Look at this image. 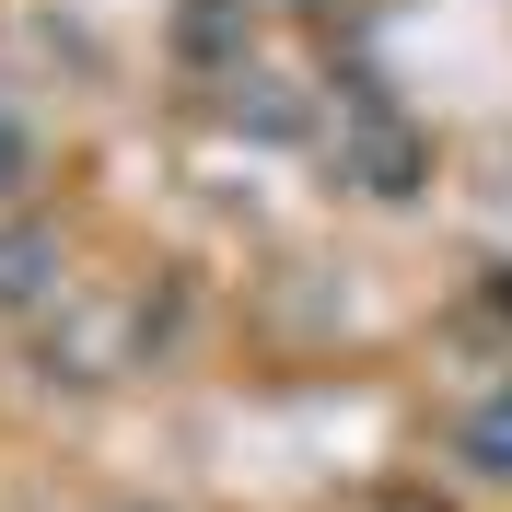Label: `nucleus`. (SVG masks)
<instances>
[{
    "instance_id": "nucleus-7",
    "label": "nucleus",
    "mask_w": 512,
    "mask_h": 512,
    "mask_svg": "<svg viewBox=\"0 0 512 512\" xmlns=\"http://www.w3.org/2000/svg\"><path fill=\"white\" fill-rule=\"evenodd\" d=\"M361 512H443V489H431V478H373Z\"/></svg>"
},
{
    "instance_id": "nucleus-2",
    "label": "nucleus",
    "mask_w": 512,
    "mask_h": 512,
    "mask_svg": "<svg viewBox=\"0 0 512 512\" xmlns=\"http://www.w3.org/2000/svg\"><path fill=\"white\" fill-rule=\"evenodd\" d=\"M175 59L187 70H245L256 59V0H175Z\"/></svg>"
},
{
    "instance_id": "nucleus-6",
    "label": "nucleus",
    "mask_w": 512,
    "mask_h": 512,
    "mask_svg": "<svg viewBox=\"0 0 512 512\" xmlns=\"http://www.w3.org/2000/svg\"><path fill=\"white\" fill-rule=\"evenodd\" d=\"M24 187H35V117H24V105H0V210H12Z\"/></svg>"
},
{
    "instance_id": "nucleus-3",
    "label": "nucleus",
    "mask_w": 512,
    "mask_h": 512,
    "mask_svg": "<svg viewBox=\"0 0 512 512\" xmlns=\"http://www.w3.org/2000/svg\"><path fill=\"white\" fill-rule=\"evenodd\" d=\"M47 303H59V233L12 210L0 222V315H47Z\"/></svg>"
},
{
    "instance_id": "nucleus-1",
    "label": "nucleus",
    "mask_w": 512,
    "mask_h": 512,
    "mask_svg": "<svg viewBox=\"0 0 512 512\" xmlns=\"http://www.w3.org/2000/svg\"><path fill=\"white\" fill-rule=\"evenodd\" d=\"M338 175H350L361 198H419V187H431V140H419V117H396V105L361 82V94L338 105Z\"/></svg>"
},
{
    "instance_id": "nucleus-8",
    "label": "nucleus",
    "mask_w": 512,
    "mask_h": 512,
    "mask_svg": "<svg viewBox=\"0 0 512 512\" xmlns=\"http://www.w3.org/2000/svg\"><path fill=\"white\" fill-rule=\"evenodd\" d=\"M117 512H175V501H117Z\"/></svg>"
},
{
    "instance_id": "nucleus-4",
    "label": "nucleus",
    "mask_w": 512,
    "mask_h": 512,
    "mask_svg": "<svg viewBox=\"0 0 512 512\" xmlns=\"http://www.w3.org/2000/svg\"><path fill=\"white\" fill-rule=\"evenodd\" d=\"M454 466L489 489H512V373H489L478 396H466V419H454Z\"/></svg>"
},
{
    "instance_id": "nucleus-5",
    "label": "nucleus",
    "mask_w": 512,
    "mask_h": 512,
    "mask_svg": "<svg viewBox=\"0 0 512 512\" xmlns=\"http://www.w3.org/2000/svg\"><path fill=\"white\" fill-rule=\"evenodd\" d=\"M233 117L280 140V128H303V105H291V82H268V70H233Z\"/></svg>"
}]
</instances>
